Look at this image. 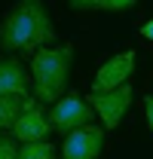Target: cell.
<instances>
[{"label":"cell","instance_id":"cell-13","mask_svg":"<svg viewBox=\"0 0 153 159\" xmlns=\"http://www.w3.org/2000/svg\"><path fill=\"white\" fill-rule=\"evenodd\" d=\"M132 3H135V0H104L101 6H104V9H129Z\"/></svg>","mask_w":153,"mask_h":159},{"label":"cell","instance_id":"cell-10","mask_svg":"<svg viewBox=\"0 0 153 159\" xmlns=\"http://www.w3.org/2000/svg\"><path fill=\"white\" fill-rule=\"evenodd\" d=\"M25 6H28V12H31V21H34V43L40 46H46V43H52L55 37V31H52V21H49V12H46V6L40 3V0H21Z\"/></svg>","mask_w":153,"mask_h":159},{"label":"cell","instance_id":"cell-9","mask_svg":"<svg viewBox=\"0 0 153 159\" xmlns=\"http://www.w3.org/2000/svg\"><path fill=\"white\" fill-rule=\"evenodd\" d=\"M34 107H37V101L31 95H0V132L12 129L21 113H28Z\"/></svg>","mask_w":153,"mask_h":159},{"label":"cell","instance_id":"cell-4","mask_svg":"<svg viewBox=\"0 0 153 159\" xmlns=\"http://www.w3.org/2000/svg\"><path fill=\"white\" fill-rule=\"evenodd\" d=\"M101 147H104V129H98V125L89 122V125H83V129L67 132V138L61 144L58 156L61 159H98Z\"/></svg>","mask_w":153,"mask_h":159},{"label":"cell","instance_id":"cell-1","mask_svg":"<svg viewBox=\"0 0 153 159\" xmlns=\"http://www.w3.org/2000/svg\"><path fill=\"white\" fill-rule=\"evenodd\" d=\"M71 61H74V46H40L31 58V74H34V92L43 104H55L67 86V74H71Z\"/></svg>","mask_w":153,"mask_h":159},{"label":"cell","instance_id":"cell-14","mask_svg":"<svg viewBox=\"0 0 153 159\" xmlns=\"http://www.w3.org/2000/svg\"><path fill=\"white\" fill-rule=\"evenodd\" d=\"M71 3H74L76 9H89V6H101L104 0H71Z\"/></svg>","mask_w":153,"mask_h":159},{"label":"cell","instance_id":"cell-2","mask_svg":"<svg viewBox=\"0 0 153 159\" xmlns=\"http://www.w3.org/2000/svg\"><path fill=\"white\" fill-rule=\"evenodd\" d=\"M0 49H9V52L28 49V52H37L34 21H31V12H28L25 3H19V6L6 16V21L0 25Z\"/></svg>","mask_w":153,"mask_h":159},{"label":"cell","instance_id":"cell-8","mask_svg":"<svg viewBox=\"0 0 153 159\" xmlns=\"http://www.w3.org/2000/svg\"><path fill=\"white\" fill-rule=\"evenodd\" d=\"M0 95H28V70L16 58L0 61Z\"/></svg>","mask_w":153,"mask_h":159},{"label":"cell","instance_id":"cell-15","mask_svg":"<svg viewBox=\"0 0 153 159\" xmlns=\"http://www.w3.org/2000/svg\"><path fill=\"white\" fill-rule=\"evenodd\" d=\"M144 110H147V122H150V129H153V95L144 98Z\"/></svg>","mask_w":153,"mask_h":159},{"label":"cell","instance_id":"cell-5","mask_svg":"<svg viewBox=\"0 0 153 159\" xmlns=\"http://www.w3.org/2000/svg\"><path fill=\"white\" fill-rule=\"evenodd\" d=\"M89 104H92V110L101 116L104 129H116L119 119L126 116L129 104H132V89H129V83H126V86H119L114 92H92V95H89Z\"/></svg>","mask_w":153,"mask_h":159},{"label":"cell","instance_id":"cell-12","mask_svg":"<svg viewBox=\"0 0 153 159\" xmlns=\"http://www.w3.org/2000/svg\"><path fill=\"white\" fill-rule=\"evenodd\" d=\"M19 150L12 135H0V159H19Z\"/></svg>","mask_w":153,"mask_h":159},{"label":"cell","instance_id":"cell-7","mask_svg":"<svg viewBox=\"0 0 153 159\" xmlns=\"http://www.w3.org/2000/svg\"><path fill=\"white\" fill-rule=\"evenodd\" d=\"M12 132H16V138L25 141V144H31V141H46V135L52 132V119H49V113H43L40 107H34V110H28V113L19 116V122L12 125Z\"/></svg>","mask_w":153,"mask_h":159},{"label":"cell","instance_id":"cell-16","mask_svg":"<svg viewBox=\"0 0 153 159\" xmlns=\"http://www.w3.org/2000/svg\"><path fill=\"white\" fill-rule=\"evenodd\" d=\"M141 34H144V37H147V40H153V19L147 21V25H144V28H141Z\"/></svg>","mask_w":153,"mask_h":159},{"label":"cell","instance_id":"cell-3","mask_svg":"<svg viewBox=\"0 0 153 159\" xmlns=\"http://www.w3.org/2000/svg\"><path fill=\"white\" fill-rule=\"evenodd\" d=\"M49 119H52V129L61 132V135L64 132H74V129H83V125L92 122V104L71 92V95H64V98H58L52 104Z\"/></svg>","mask_w":153,"mask_h":159},{"label":"cell","instance_id":"cell-11","mask_svg":"<svg viewBox=\"0 0 153 159\" xmlns=\"http://www.w3.org/2000/svg\"><path fill=\"white\" fill-rule=\"evenodd\" d=\"M58 150L49 144V141H31L19 150V159H55Z\"/></svg>","mask_w":153,"mask_h":159},{"label":"cell","instance_id":"cell-6","mask_svg":"<svg viewBox=\"0 0 153 159\" xmlns=\"http://www.w3.org/2000/svg\"><path fill=\"white\" fill-rule=\"evenodd\" d=\"M132 67H135V52L126 49V52L114 55L110 61H104L101 70L95 74V80H92V92H114V89H119V86H126Z\"/></svg>","mask_w":153,"mask_h":159}]
</instances>
